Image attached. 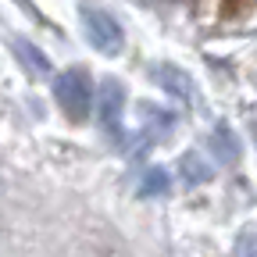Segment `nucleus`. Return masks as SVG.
<instances>
[{
  "mask_svg": "<svg viewBox=\"0 0 257 257\" xmlns=\"http://www.w3.org/2000/svg\"><path fill=\"white\" fill-rule=\"evenodd\" d=\"M182 175H186V182H207L211 179V168H207V161L200 157V154H186L182 157Z\"/></svg>",
  "mask_w": 257,
  "mask_h": 257,
  "instance_id": "nucleus-7",
  "label": "nucleus"
},
{
  "mask_svg": "<svg viewBox=\"0 0 257 257\" xmlns=\"http://www.w3.org/2000/svg\"><path fill=\"white\" fill-rule=\"evenodd\" d=\"M239 257H257V232L239 236Z\"/></svg>",
  "mask_w": 257,
  "mask_h": 257,
  "instance_id": "nucleus-10",
  "label": "nucleus"
},
{
  "mask_svg": "<svg viewBox=\"0 0 257 257\" xmlns=\"http://www.w3.org/2000/svg\"><path fill=\"white\" fill-rule=\"evenodd\" d=\"M140 121H143V128H154V133H168V128L175 125V114L165 111V107H157V104H143V107H140Z\"/></svg>",
  "mask_w": 257,
  "mask_h": 257,
  "instance_id": "nucleus-6",
  "label": "nucleus"
},
{
  "mask_svg": "<svg viewBox=\"0 0 257 257\" xmlns=\"http://www.w3.org/2000/svg\"><path fill=\"white\" fill-rule=\"evenodd\" d=\"M11 47H15L18 61H22V68H25L32 79H43V75H50V64H47V57H43V50H40V47H32L29 40H15Z\"/></svg>",
  "mask_w": 257,
  "mask_h": 257,
  "instance_id": "nucleus-5",
  "label": "nucleus"
},
{
  "mask_svg": "<svg viewBox=\"0 0 257 257\" xmlns=\"http://www.w3.org/2000/svg\"><path fill=\"white\" fill-rule=\"evenodd\" d=\"M54 100L72 121L89 118V72L86 68H68L54 79Z\"/></svg>",
  "mask_w": 257,
  "mask_h": 257,
  "instance_id": "nucleus-1",
  "label": "nucleus"
},
{
  "mask_svg": "<svg viewBox=\"0 0 257 257\" xmlns=\"http://www.w3.org/2000/svg\"><path fill=\"white\" fill-rule=\"evenodd\" d=\"M150 75H154L161 86H165L172 96H179V100H193V96H197V89H193V82H189V75L179 72L175 64H154Z\"/></svg>",
  "mask_w": 257,
  "mask_h": 257,
  "instance_id": "nucleus-4",
  "label": "nucleus"
},
{
  "mask_svg": "<svg viewBox=\"0 0 257 257\" xmlns=\"http://www.w3.org/2000/svg\"><path fill=\"white\" fill-rule=\"evenodd\" d=\"M211 147H214V154H218L221 161H236V157H239L236 136L229 133V128H218V133H214V140H211Z\"/></svg>",
  "mask_w": 257,
  "mask_h": 257,
  "instance_id": "nucleus-9",
  "label": "nucleus"
},
{
  "mask_svg": "<svg viewBox=\"0 0 257 257\" xmlns=\"http://www.w3.org/2000/svg\"><path fill=\"white\" fill-rule=\"evenodd\" d=\"M79 15H82V36L89 40L93 50H100V54H107V57L121 50L125 32H121L118 18H111V15L100 11V8H82Z\"/></svg>",
  "mask_w": 257,
  "mask_h": 257,
  "instance_id": "nucleus-2",
  "label": "nucleus"
},
{
  "mask_svg": "<svg viewBox=\"0 0 257 257\" xmlns=\"http://www.w3.org/2000/svg\"><path fill=\"white\" fill-rule=\"evenodd\" d=\"M121 111H125V86L121 79H104L100 82V100H96V118L107 133H114L118 121H121Z\"/></svg>",
  "mask_w": 257,
  "mask_h": 257,
  "instance_id": "nucleus-3",
  "label": "nucleus"
},
{
  "mask_svg": "<svg viewBox=\"0 0 257 257\" xmlns=\"http://www.w3.org/2000/svg\"><path fill=\"white\" fill-rule=\"evenodd\" d=\"M168 186H172V179H168V172L165 168H150L147 175H143V197H165L168 193Z\"/></svg>",
  "mask_w": 257,
  "mask_h": 257,
  "instance_id": "nucleus-8",
  "label": "nucleus"
}]
</instances>
